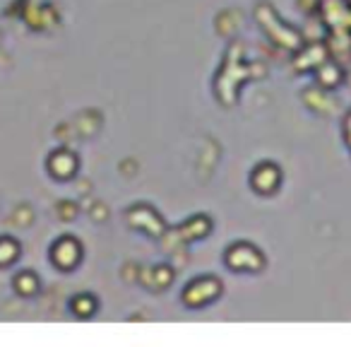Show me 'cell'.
Listing matches in <instances>:
<instances>
[{"label":"cell","mask_w":351,"mask_h":347,"mask_svg":"<svg viewBox=\"0 0 351 347\" xmlns=\"http://www.w3.org/2000/svg\"><path fill=\"white\" fill-rule=\"evenodd\" d=\"M279 171L274 166H263L260 171H255V186L260 191H272V186H277Z\"/></svg>","instance_id":"2"},{"label":"cell","mask_w":351,"mask_h":347,"mask_svg":"<svg viewBox=\"0 0 351 347\" xmlns=\"http://www.w3.org/2000/svg\"><path fill=\"white\" fill-rule=\"evenodd\" d=\"M77 258H80V249L75 241L65 239L56 246V260H58V265H63V268H70Z\"/></svg>","instance_id":"1"}]
</instances>
